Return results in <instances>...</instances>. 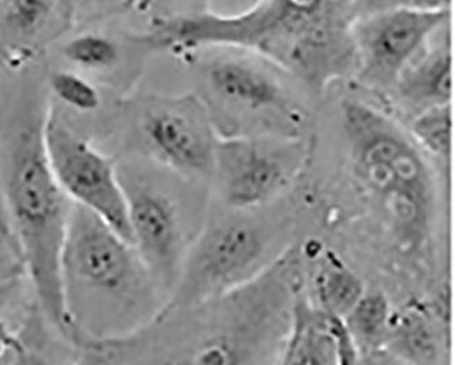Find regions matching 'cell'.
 I'll return each mask as SVG.
<instances>
[{
	"label": "cell",
	"instance_id": "6da1fadb",
	"mask_svg": "<svg viewBox=\"0 0 455 365\" xmlns=\"http://www.w3.org/2000/svg\"><path fill=\"white\" fill-rule=\"evenodd\" d=\"M357 0H258L238 14L203 12L155 21L140 40L151 51L188 55L235 48L261 55L312 95L355 75Z\"/></svg>",
	"mask_w": 455,
	"mask_h": 365
},
{
	"label": "cell",
	"instance_id": "7a4b0ae2",
	"mask_svg": "<svg viewBox=\"0 0 455 365\" xmlns=\"http://www.w3.org/2000/svg\"><path fill=\"white\" fill-rule=\"evenodd\" d=\"M60 290L80 362L93 347L136 336L166 303L133 243L73 202L60 255Z\"/></svg>",
	"mask_w": 455,
	"mask_h": 365
},
{
	"label": "cell",
	"instance_id": "3957f363",
	"mask_svg": "<svg viewBox=\"0 0 455 365\" xmlns=\"http://www.w3.org/2000/svg\"><path fill=\"white\" fill-rule=\"evenodd\" d=\"M47 114L43 104H30L0 118V208L21 248L36 300L50 323L75 345L60 290V255L71 202L48 162Z\"/></svg>",
	"mask_w": 455,
	"mask_h": 365
},
{
	"label": "cell",
	"instance_id": "277c9868",
	"mask_svg": "<svg viewBox=\"0 0 455 365\" xmlns=\"http://www.w3.org/2000/svg\"><path fill=\"white\" fill-rule=\"evenodd\" d=\"M350 174L403 258H423L434 234L436 187L427 155L393 114L360 99L340 104Z\"/></svg>",
	"mask_w": 455,
	"mask_h": 365
},
{
	"label": "cell",
	"instance_id": "5b68a950",
	"mask_svg": "<svg viewBox=\"0 0 455 365\" xmlns=\"http://www.w3.org/2000/svg\"><path fill=\"white\" fill-rule=\"evenodd\" d=\"M304 288L302 250L290 247L245 285L198 305L160 312L187 321L190 331L170 333L148 326L180 338L162 362L251 364L266 362L272 354L281 357L291 306Z\"/></svg>",
	"mask_w": 455,
	"mask_h": 365
},
{
	"label": "cell",
	"instance_id": "8992f818",
	"mask_svg": "<svg viewBox=\"0 0 455 365\" xmlns=\"http://www.w3.org/2000/svg\"><path fill=\"white\" fill-rule=\"evenodd\" d=\"M215 54L198 65L202 88L220 137H309L311 111L283 68L261 55Z\"/></svg>",
	"mask_w": 455,
	"mask_h": 365
},
{
	"label": "cell",
	"instance_id": "52a82bcc",
	"mask_svg": "<svg viewBox=\"0 0 455 365\" xmlns=\"http://www.w3.org/2000/svg\"><path fill=\"white\" fill-rule=\"evenodd\" d=\"M116 166L131 242L167 301L202 227L193 189L188 190L196 182L133 155L118 156Z\"/></svg>",
	"mask_w": 455,
	"mask_h": 365
},
{
	"label": "cell",
	"instance_id": "ba28073f",
	"mask_svg": "<svg viewBox=\"0 0 455 365\" xmlns=\"http://www.w3.org/2000/svg\"><path fill=\"white\" fill-rule=\"evenodd\" d=\"M218 133L198 93L148 96L116 111L107 143L111 154L147 159L180 179L204 184L212 177Z\"/></svg>",
	"mask_w": 455,
	"mask_h": 365
},
{
	"label": "cell",
	"instance_id": "9c48e42d",
	"mask_svg": "<svg viewBox=\"0 0 455 365\" xmlns=\"http://www.w3.org/2000/svg\"><path fill=\"white\" fill-rule=\"evenodd\" d=\"M278 241L275 226L251 211L230 210L211 220L208 218L160 312L198 305L245 285L286 250L275 247Z\"/></svg>",
	"mask_w": 455,
	"mask_h": 365
},
{
	"label": "cell",
	"instance_id": "30bf717a",
	"mask_svg": "<svg viewBox=\"0 0 455 365\" xmlns=\"http://www.w3.org/2000/svg\"><path fill=\"white\" fill-rule=\"evenodd\" d=\"M312 151L311 136L218 137L211 179L226 208L256 211L296 182Z\"/></svg>",
	"mask_w": 455,
	"mask_h": 365
},
{
	"label": "cell",
	"instance_id": "8fae6325",
	"mask_svg": "<svg viewBox=\"0 0 455 365\" xmlns=\"http://www.w3.org/2000/svg\"><path fill=\"white\" fill-rule=\"evenodd\" d=\"M44 143L53 176L66 197L131 241L116 156L50 107Z\"/></svg>",
	"mask_w": 455,
	"mask_h": 365
},
{
	"label": "cell",
	"instance_id": "7c38bea8",
	"mask_svg": "<svg viewBox=\"0 0 455 365\" xmlns=\"http://www.w3.org/2000/svg\"><path fill=\"white\" fill-rule=\"evenodd\" d=\"M450 14L398 7L355 17L353 83L383 100L387 99L403 68L450 22Z\"/></svg>",
	"mask_w": 455,
	"mask_h": 365
},
{
	"label": "cell",
	"instance_id": "4fadbf2b",
	"mask_svg": "<svg viewBox=\"0 0 455 365\" xmlns=\"http://www.w3.org/2000/svg\"><path fill=\"white\" fill-rule=\"evenodd\" d=\"M449 315V293L441 303L413 298L393 309L385 341V362H441L450 345Z\"/></svg>",
	"mask_w": 455,
	"mask_h": 365
},
{
	"label": "cell",
	"instance_id": "5bb4252c",
	"mask_svg": "<svg viewBox=\"0 0 455 365\" xmlns=\"http://www.w3.org/2000/svg\"><path fill=\"white\" fill-rule=\"evenodd\" d=\"M388 100L411 118L421 111L451 104L452 44L444 24L396 78Z\"/></svg>",
	"mask_w": 455,
	"mask_h": 365
},
{
	"label": "cell",
	"instance_id": "9a60e30c",
	"mask_svg": "<svg viewBox=\"0 0 455 365\" xmlns=\"http://www.w3.org/2000/svg\"><path fill=\"white\" fill-rule=\"evenodd\" d=\"M279 362L338 365L337 345L330 329V313L311 300L305 288L294 298Z\"/></svg>",
	"mask_w": 455,
	"mask_h": 365
},
{
	"label": "cell",
	"instance_id": "2e32d148",
	"mask_svg": "<svg viewBox=\"0 0 455 365\" xmlns=\"http://www.w3.org/2000/svg\"><path fill=\"white\" fill-rule=\"evenodd\" d=\"M315 250L316 252L312 255V294L307 296L327 313L345 318L365 293L363 280L334 250H319V247Z\"/></svg>",
	"mask_w": 455,
	"mask_h": 365
},
{
	"label": "cell",
	"instance_id": "e0dca14e",
	"mask_svg": "<svg viewBox=\"0 0 455 365\" xmlns=\"http://www.w3.org/2000/svg\"><path fill=\"white\" fill-rule=\"evenodd\" d=\"M393 306L383 291H367L345 316L360 362L385 361V341Z\"/></svg>",
	"mask_w": 455,
	"mask_h": 365
},
{
	"label": "cell",
	"instance_id": "ac0fdd59",
	"mask_svg": "<svg viewBox=\"0 0 455 365\" xmlns=\"http://www.w3.org/2000/svg\"><path fill=\"white\" fill-rule=\"evenodd\" d=\"M37 306L28 276L0 288V362L20 364L22 329Z\"/></svg>",
	"mask_w": 455,
	"mask_h": 365
},
{
	"label": "cell",
	"instance_id": "d6986e66",
	"mask_svg": "<svg viewBox=\"0 0 455 365\" xmlns=\"http://www.w3.org/2000/svg\"><path fill=\"white\" fill-rule=\"evenodd\" d=\"M408 131L427 158L438 162L449 179L452 156L451 104L428 108L411 116L408 119Z\"/></svg>",
	"mask_w": 455,
	"mask_h": 365
},
{
	"label": "cell",
	"instance_id": "ffe728a7",
	"mask_svg": "<svg viewBox=\"0 0 455 365\" xmlns=\"http://www.w3.org/2000/svg\"><path fill=\"white\" fill-rule=\"evenodd\" d=\"M63 60L78 70L108 73L121 62V51L114 40L96 33H85L68 40L62 47Z\"/></svg>",
	"mask_w": 455,
	"mask_h": 365
},
{
	"label": "cell",
	"instance_id": "44dd1931",
	"mask_svg": "<svg viewBox=\"0 0 455 365\" xmlns=\"http://www.w3.org/2000/svg\"><path fill=\"white\" fill-rule=\"evenodd\" d=\"M57 0H4V15L12 32L30 36L44 28Z\"/></svg>",
	"mask_w": 455,
	"mask_h": 365
},
{
	"label": "cell",
	"instance_id": "7402d4cb",
	"mask_svg": "<svg viewBox=\"0 0 455 365\" xmlns=\"http://www.w3.org/2000/svg\"><path fill=\"white\" fill-rule=\"evenodd\" d=\"M27 275L24 255L0 208V288Z\"/></svg>",
	"mask_w": 455,
	"mask_h": 365
},
{
	"label": "cell",
	"instance_id": "603a6c76",
	"mask_svg": "<svg viewBox=\"0 0 455 365\" xmlns=\"http://www.w3.org/2000/svg\"><path fill=\"white\" fill-rule=\"evenodd\" d=\"M452 0H357L358 15L386 9H414L426 12H451Z\"/></svg>",
	"mask_w": 455,
	"mask_h": 365
},
{
	"label": "cell",
	"instance_id": "cb8c5ba5",
	"mask_svg": "<svg viewBox=\"0 0 455 365\" xmlns=\"http://www.w3.org/2000/svg\"><path fill=\"white\" fill-rule=\"evenodd\" d=\"M86 4H99V2H103V0H84Z\"/></svg>",
	"mask_w": 455,
	"mask_h": 365
},
{
	"label": "cell",
	"instance_id": "d4e9b609",
	"mask_svg": "<svg viewBox=\"0 0 455 365\" xmlns=\"http://www.w3.org/2000/svg\"><path fill=\"white\" fill-rule=\"evenodd\" d=\"M166 4H174V2H177V0H164Z\"/></svg>",
	"mask_w": 455,
	"mask_h": 365
}]
</instances>
